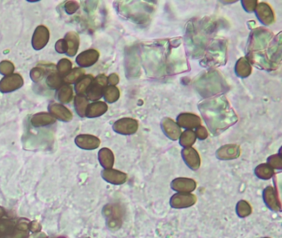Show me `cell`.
Returning <instances> with one entry per match:
<instances>
[{
  "label": "cell",
  "mask_w": 282,
  "mask_h": 238,
  "mask_svg": "<svg viewBox=\"0 0 282 238\" xmlns=\"http://www.w3.org/2000/svg\"><path fill=\"white\" fill-rule=\"evenodd\" d=\"M271 31L265 29H258L252 34L249 41V59L253 64L261 68L269 69L273 60H280V39H272Z\"/></svg>",
  "instance_id": "obj_1"
},
{
  "label": "cell",
  "mask_w": 282,
  "mask_h": 238,
  "mask_svg": "<svg viewBox=\"0 0 282 238\" xmlns=\"http://www.w3.org/2000/svg\"><path fill=\"white\" fill-rule=\"evenodd\" d=\"M199 109L213 134L220 133L237 123V115L224 96L202 102Z\"/></svg>",
  "instance_id": "obj_2"
},
{
  "label": "cell",
  "mask_w": 282,
  "mask_h": 238,
  "mask_svg": "<svg viewBox=\"0 0 282 238\" xmlns=\"http://www.w3.org/2000/svg\"><path fill=\"white\" fill-rule=\"evenodd\" d=\"M103 215L105 218L106 225L111 231L120 229L123 223V211L121 206L116 203H110L103 207Z\"/></svg>",
  "instance_id": "obj_3"
},
{
  "label": "cell",
  "mask_w": 282,
  "mask_h": 238,
  "mask_svg": "<svg viewBox=\"0 0 282 238\" xmlns=\"http://www.w3.org/2000/svg\"><path fill=\"white\" fill-rule=\"evenodd\" d=\"M107 86V76L103 74L99 75L94 79V81L90 85V89H88L85 97L88 98V100L96 102L103 97V89Z\"/></svg>",
  "instance_id": "obj_4"
},
{
  "label": "cell",
  "mask_w": 282,
  "mask_h": 238,
  "mask_svg": "<svg viewBox=\"0 0 282 238\" xmlns=\"http://www.w3.org/2000/svg\"><path fill=\"white\" fill-rule=\"evenodd\" d=\"M23 85V76L19 74H12L0 80V92L3 94H9L21 89Z\"/></svg>",
  "instance_id": "obj_5"
},
{
  "label": "cell",
  "mask_w": 282,
  "mask_h": 238,
  "mask_svg": "<svg viewBox=\"0 0 282 238\" xmlns=\"http://www.w3.org/2000/svg\"><path fill=\"white\" fill-rule=\"evenodd\" d=\"M113 130L121 135H132L138 130V122L131 118H120L113 125Z\"/></svg>",
  "instance_id": "obj_6"
},
{
  "label": "cell",
  "mask_w": 282,
  "mask_h": 238,
  "mask_svg": "<svg viewBox=\"0 0 282 238\" xmlns=\"http://www.w3.org/2000/svg\"><path fill=\"white\" fill-rule=\"evenodd\" d=\"M197 202V197L193 194L177 193L170 198V207L175 210H182L192 207Z\"/></svg>",
  "instance_id": "obj_7"
},
{
  "label": "cell",
  "mask_w": 282,
  "mask_h": 238,
  "mask_svg": "<svg viewBox=\"0 0 282 238\" xmlns=\"http://www.w3.org/2000/svg\"><path fill=\"white\" fill-rule=\"evenodd\" d=\"M262 199L267 209L272 212L280 213L281 212L280 198L277 192L275 191L272 186H267L262 192Z\"/></svg>",
  "instance_id": "obj_8"
},
{
  "label": "cell",
  "mask_w": 282,
  "mask_h": 238,
  "mask_svg": "<svg viewBox=\"0 0 282 238\" xmlns=\"http://www.w3.org/2000/svg\"><path fill=\"white\" fill-rule=\"evenodd\" d=\"M50 31L44 25L38 26L34 31L32 38H31V45L34 50L40 51L47 46L49 42Z\"/></svg>",
  "instance_id": "obj_9"
},
{
  "label": "cell",
  "mask_w": 282,
  "mask_h": 238,
  "mask_svg": "<svg viewBox=\"0 0 282 238\" xmlns=\"http://www.w3.org/2000/svg\"><path fill=\"white\" fill-rule=\"evenodd\" d=\"M255 14L258 20L265 26H269L275 22L273 10L267 3H259L255 9Z\"/></svg>",
  "instance_id": "obj_10"
},
{
  "label": "cell",
  "mask_w": 282,
  "mask_h": 238,
  "mask_svg": "<svg viewBox=\"0 0 282 238\" xmlns=\"http://www.w3.org/2000/svg\"><path fill=\"white\" fill-rule=\"evenodd\" d=\"M170 187L177 193L191 194L197 187V184L193 179L179 177L175 178L170 183Z\"/></svg>",
  "instance_id": "obj_11"
},
{
  "label": "cell",
  "mask_w": 282,
  "mask_h": 238,
  "mask_svg": "<svg viewBox=\"0 0 282 238\" xmlns=\"http://www.w3.org/2000/svg\"><path fill=\"white\" fill-rule=\"evenodd\" d=\"M177 123L181 128L183 127L186 130L195 129L201 126V118L195 114L183 113L177 117Z\"/></svg>",
  "instance_id": "obj_12"
},
{
  "label": "cell",
  "mask_w": 282,
  "mask_h": 238,
  "mask_svg": "<svg viewBox=\"0 0 282 238\" xmlns=\"http://www.w3.org/2000/svg\"><path fill=\"white\" fill-rule=\"evenodd\" d=\"M48 110H49L50 114H52L56 120L68 123V122H70L73 118V114H72V111L67 109V107H65L64 105L58 104V103L50 104L49 106H48Z\"/></svg>",
  "instance_id": "obj_13"
},
{
  "label": "cell",
  "mask_w": 282,
  "mask_h": 238,
  "mask_svg": "<svg viewBox=\"0 0 282 238\" xmlns=\"http://www.w3.org/2000/svg\"><path fill=\"white\" fill-rule=\"evenodd\" d=\"M241 154L239 146L236 144L224 145L216 151L215 156L220 160H232L238 158Z\"/></svg>",
  "instance_id": "obj_14"
},
{
  "label": "cell",
  "mask_w": 282,
  "mask_h": 238,
  "mask_svg": "<svg viewBox=\"0 0 282 238\" xmlns=\"http://www.w3.org/2000/svg\"><path fill=\"white\" fill-rule=\"evenodd\" d=\"M182 156L186 165L192 169V171H197L199 169L201 165V160L200 156L197 151L191 147L184 148L182 151Z\"/></svg>",
  "instance_id": "obj_15"
},
{
  "label": "cell",
  "mask_w": 282,
  "mask_h": 238,
  "mask_svg": "<svg viewBox=\"0 0 282 238\" xmlns=\"http://www.w3.org/2000/svg\"><path fill=\"white\" fill-rule=\"evenodd\" d=\"M99 58V52L95 49L84 51L77 56L76 61L80 68H88L94 65Z\"/></svg>",
  "instance_id": "obj_16"
},
{
  "label": "cell",
  "mask_w": 282,
  "mask_h": 238,
  "mask_svg": "<svg viewBox=\"0 0 282 238\" xmlns=\"http://www.w3.org/2000/svg\"><path fill=\"white\" fill-rule=\"evenodd\" d=\"M75 143L81 149L91 151V150L97 149L100 146L101 142L99 138L94 135L81 134L76 138Z\"/></svg>",
  "instance_id": "obj_17"
},
{
  "label": "cell",
  "mask_w": 282,
  "mask_h": 238,
  "mask_svg": "<svg viewBox=\"0 0 282 238\" xmlns=\"http://www.w3.org/2000/svg\"><path fill=\"white\" fill-rule=\"evenodd\" d=\"M101 176L106 182L114 185H123L128 179L127 174L118 171V169H113V168L112 169H103V172H101Z\"/></svg>",
  "instance_id": "obj_18"
},
{
  "label": "cell",
  "mask_w": 282,
  "mask_h": 238,
  "mask_svg": "<svg viewBox=\"0 0 282 238\" xmlns=\"http://www.w3.org/2000/svg\"><path fill=\"white\" fill-rule=\"evenodd\" d=\"M161 129L165 135L172 141L178 140L182 132V128L178 126L177 122L169 118H164L161 121Z\"/></svg>",
  "instance_id": "obj_19"
},
{
  "label": "cell",
  "mask_w": 282,
  "mask_h": 238,
  "mask_svg": "<svg viewBox=\"0 0 282 238\" xmlns=\"http://www.w3.org/2000/svg\"><path fill=\"white\" fill-rule=\"evenodd\" d=\"M64 40L66 46L65 54L69 57L76 56L80 47V38L78 34L76 31H69L65 34Z\"/></svg>",
  "instance_id": "obj_20"
},
{
  "label": "cell",
  "mask_w": 282,
  "mask_h": 238,
  "mask_svg": "<svg viewBox=\"0 0 282 238\" xmlns=\"http://www.w3.org/2000/svg\"><path fill=\"white\" fill-rule=\"evenodd\" d=\"M56 119L50 113L42 112L34 114L31 118L30 123L34 127H43L51 126L56 123Z\"/></svg>",
  "instance_id": "obj_21"
},
{
  "label": "cell",
  "mask_w": 282,
  "mask_h": 238,
  "mask_svg": "<svg viewBox=\"0 0 282 238\" xmlns=\"http://www.w3.org/2000/svg\"><path fill=\"white\" fill-rule=\"evenodd\" d=\"M30 222L29 219L25 218L16 221L15 228L9 238H28Z\"/></svg>",
  "instance_id": "obj_22"
},
{
  "label": "cell",
  "mask_w": 282,
  "mask_h": 238,
  "mask_svg": "<svg viewBox=\"0 0 282 238\" xmlns=\"http://www.w3.org/2000/svg\"><path fill=\"white\" fill-rule=\"evenodd\" d=\"M107 104L103 101H96L88 105L85 112V117L89 118H99L108 111Z\"/></svg>",
  "instance_id": "obj_23"
},
{
  "label": "cell",
  "mask_w": 282,
  "mask_h": 238,
  "mask_svg": "<svg viewBox=\"0 0 282 238\" xmlns=\"http://www.w3.org/2000/svg\"><path fill=\"white\" fill-rule=\"evenodd\" d=\"M99 163L103 169H112L115 165V155L111 150L107 147H103L99 150L98 154Z\"/></svg>",
  "instance_id": "obj_24"
},
{
  "label": "cell",
  "mask_w": 282,
  "mask_h": 238,
  "mask_svg": "<svg viewBox=\"0 0 282 238\" xmlns=\"http://www.w3.org/2000/svg\"><path fill=\"white\" fill-rule=\"evenodd\" d=\"M253 67L246 57H241L237 60L235 65V73L240 78H246L252 74Z\"/></svg>",
  "instance_id": "obj_25"
},
{
  "label": "cell",
  "mask_w": 282,
  "mask_h": 238,
  "mask_svg": "<svg viewBox=\"0 0 282 238\" xmlns=\"http://www.w3.org/2000/svg\"><path fill=\"white\" fill-rule=\"evenodd\" d=\"M94 76L91 75H85L82 78L75 84V92L78 95H85L90 89V85L94 81Z\"/></svg>",
  "instance_id": "obj_26"
},
{
  "label": "cell",
  "mask_w": 282,
  "mask_h": 238,
  "mask_svg": "<svg viewBox=\"0 0 282 238\" xmlns=\"http://www.w3.org/2000/svg\"><path fill=\"white\" fill-rule=\"evenodd\" d=\"M16 220L4 218L0 220V238H9L15 228Z\"/></svg>",
  "instance_id": "obj_27"
},
{
  "label": "cell",
  "mask_w": 282,
  "mask_h": 238,
  "mask_svg": "<svg viewBox=\"0 0 282 238\" xmlns=\"http://www.w3.org/2000/svg\"><path fill=\"white\" fill-rule=\"evenodd\" d=\"M57 98L61 104H69L72 102L74 98V89L67 84H64L60 89L57 90Z\"/></svg>",
  "instance_id": "obj_28"
},
{
  "label": "cell",
  "mask_w": 282,
  "mask_h": 238,
  "mask_svg": "<svg viewBox=\"0 0 282 238\" xmlns=\"http://www.w3.org/2000/svg\"><path fill=\"white\" fill-rule=\"evenodd\" d=\"M46 83L50 89L58 90L64 85V80H63L62 77L56 72V71H52L47 73Z\"/></svg>",
  "instance_id": "obj_29"
},
{
  "label": "cell",
  "mask_w": 282,
  "mask_h": 238,
  "mask_svg": "<svg viewBox=\"0 0 282 238\" xmlns=\"http://www.w3.org/2000/svg\"><path fill=\"white\" fill-rule=\"evenodd\" d=\"M255 176L262 181H268L275 175L274 169L267 164H260L254 169Z\"/></svg>",
  "instance_id": "obj_30"
},
{
  "label": "cell",
  "mask_w": 282,
  "mask_h": 238,
  "mask_svg": "<svg viewBox=\"0 0 282 238\" xmlns=\"http://www.w3.org/2000/svg\"><path fill=\"white\" fill-rule=\"evenodd\" d=\"M90 105L89 100H88V98L85 95H78V94H77V95L75 96V109H76L77 114L81 118H85V112H86V109H87L88 105Z\"/></svg>",
  "instance_id": "obj_31"
},
{
  "label": "cell",
  "mask_w": 282,
  "mask_h": 238,
  "mask_svg": "<svg viewBox=\"0 0 282 238\" xmlns=\"http://www.w3.org/2000/svg\"><path fill=\"white\" fill-rule=\"evenodd\" d=\"M103 97L106 102L109 104H114L119 100L120 97V91L117 86L108 85L105 89H103Z\"/></svg>",
  "instance_id": "obj_32"
},
{
  "label": "cell",
  "mask_w": 282,
  "mask_h": 238,
  "mask_svg": "<svg viewBox=\"0 0 282 238\" xmlns=\"http://www.w3.org/2000/svg\"><path fill=\"white\" fill-rule=\"evenodd\" d=\"M180 144L184 148L191 147L196 142L195 131L193 130H186L182 132L179 138Z\"/></svg>",
  "instance_id": "obj_33"
},
{
  "label": "cell",
  "mask_w": 282,
  "mask_h": 238,
  "mask_svg": "<svg viewBox=\"0 0 282 238\" xmlns=\"http://www.w3.org/2000/svg\"><path fill=\"white\" fill-rule=\"evenodd\" d=\"M85 72L82 68L77 67V68L72 69L67 76L63 78V80H64V83L67 84V85H70L72 84H76L80 79L82 78L85 76Z\"/></svg>",
  "instance_id": "obj_34"
},
{
  "label": "cell",
  "mask_w": 282,
  "mask_h": 238,
  "mask_svg": "<svg viewBox=\"0 0 282 238\" xmlns=\"http://www.w3.org/2000/svg\"><path fill=\"white\" fill-rule=\"evenodd\" d=\"M253 209L246 200H240L236 205V214L240 218H245L251 215Z\"/></svg>",
  "instance_id": "obj_35"
},
{
  "label": "cell",
  "mask_w": 282,
  "mask_h": 238,
  "mask_svg": "<svg viewBox=\"0 0 282 238\" xmlns=\"http://www.w3.org/2000/svg\"><path fill=\"white\" fill-rule=\"evenodd\" d=\"M72 70V63L67 58H63L56 65V72L64 78Z\"/></svg>",
  "instance_id": "obj_36"
},
{
  "label": "cell",
  "mask_w": 282,
  "mask_h": 238,
  "mask_svg": "<svg viewBox=\"0 0 282 238\" xmlns=\"http://www.w3.org/2000/svg\"><path fill=\"white\" fill-rule=\"evenodd\" d=\"M267 164L273 169L280 171L282 169V157L280 152L269 156Z\"/></svg>",
  "instance_id": "obj_37"
},
{
  "label": "cell",
  "mask_w": 282,
  "mask_h": 238,
  "mask_svg": "<svg viewBox=\"0 0 282 238\" xmlns=\"http://www.w3.org/2000/svg\"><path fill=\"white\" fill-rule=\"evenodd\" d=\"M47 72L43 66H36L32 68L30 72V78L33 82L38 83L43 80Z\"/></svg>",
  "instance_id": "obj_38"
},
{
  "label": "cell",
  "mask_w": 282,
  "mask_h": 238,
  "mask_svg": "<svg viewBox=\"0 0 282 238\" xmlns=\"http://www.w3.org/2000/svg\"><path fill=\"white\" fill-rule=\"evenodd\" d=\"M15 66L14 64L9 60H3L0 62V74L3 76H10L14 74Z\"/></svg>",
  "instance_id": "obj_39"
},
{
  "label": "cell",
  "mask_w": 282,
  "mask_h": 238,
  "mask_svg": "<svg viewBox=\"0 0 282 238\" xmlns=\"http://www.w3.org/2000/svg\"><path fill=\"white\" fill-rule=\"evenodd\" d=\"M241 4H242V8L246 13H253L255 11L258 3L257 0H242Z\"/></svg>",
  "instance_id": "obj_40"
},
{
  "label": "cell",
  "mask_w": 282,
  "mask_h": 238,
  "mask_svg": "<svg viewBox=\"0 0 282 238\" xmlns=\"http://www.w3.org/2000/svg\"><path fill=\"white\" fill-rule=\"evenodd\" d=\"M79 7H80L79 4L76 1H68V2L65 3V11L66 12V14L72 15V14L77 13Z\"/></svg>",
  "instance_id": "obj_41"
},
{
  "label": "cell",
  "mask_w": 282,
  "mask_h": 238,
  "mask_svg": "<svg viewBox=\"0 0 282 238\" xmlns=\"http://www.w3.org/2000/svg\"><path fill=\"white\" fill-rule=\"evenodd\" d=\"M195 137L199 140H205L208 137V132L205 127L203 126H199L197 128H195Z\"/></svg>",
  "instance_id": "obj_42"
},
{
  "label": "cell",
  "mask_w": 282,
  "mask_h": 238,
  "mask_svg": "<svg viewBox=\"0 0 282 238\" xmlns=\"http://www.w3.org/2000/svg\"><path fill=\"white\" fill-rule=\"evenodd\" d=\"M55 50L59 54H65V52H66V46H65V40L64 39H60V40L56 42V45H55Z\"/></svg>",
  "instance_id": "obj_43"
},
{
  "label": "cell",
  "mask_w": 282,
  "mask_h": 238,
  "mask_svg": "<svg viewBox=\"0 0 282 238\" xmlns=\"http://www.w3.org/2000/svg\"><path fill=\"white\" fill-rule=\"evenodd\" d=\"M42 225L38 221H31L29 224V231L32 233H39L42 231Z\"/></svg>",
  "instance_id": "obj_44"
},
{
  "label": "cell",
  "mask_w": 282,
  "mask_h": 238,
  "mask_svg": "<svg viewBox=\"0 0 282 238\" xmlns=\"http://www.w3.org/2000/svg\"><path fill=\"white\" fill-rule=\"evenodd\" d=\"M119 83V76L117 74L113 73L108 77V85L116 86Z\"/></svg>",
  "instance_id": "obj_45"
},
{
  "label": "cell",
  "mask_w": 282,
  "mask_h": 238,
  "mask_svg": "<svg viewBox=\"0 0 282 238\" xmlns=\"http://www.w3.org/2000/svg\"><path fill=\"white\" fill-rule=\"evenodd\" d=\"M48 236L44 232H39V233H32L28 238H47Z\"/></svg>",
  "instance_id": "obj_46"
},
{
  "label": "cell",
  "mask_w": 282,
  "mask_h": 238,
  "mask_svg": "<svg viewBox=\"0 0 282 238\" xmlns=\"http://www.w3.org/2000/svg\"><path fill=\"white\" fill-rule=\"evenodd\" d=\"M5 214H6V211H5V209L3 207H0V220L2 218H5Z\"/></svg>",
  "instance_id": "obj_47"
},
{
  "label": "cell",
  "mask_w": 282,
  "mask_h": 238,
  "mask_svg": "<svg viewBox=\"0 0 282 238\" xmlns=\"http://www.w3.org/2000/svg\"><path fill=\"white\" fill-rule=\"evenodd\" d=\"M57 238H66V237H65V236H59V237Z\"/></svg>",
  "instance_id": "obj_48"
},
{
  "label": "cell",
  "mask_w": 282,
  "mask_h": 238,
  "mask_svg": "<svg viewBox=\"0 0 282 238\" xmlns=\"http://www.w3.org/2000/svg\"><path fill=\"white\" fill-rule=\"evenodd\" d=\"M262 238H271V237H262Z\"/></svg>",
  "instance_id": "obj_49"
},
{
  "label": "cell",
  "mask_w": 282,
  "mask_h": 238,
  "mask_svg": "<svg viewBox=\"0 0 282 238\" xmlns=\"http://www.w3.org/2000/svg\"><path fill=\"white\" fill-rule=\"evenodd\" d=\"M82 238H90V237H82Z\"/></svg>",
  "instance_id": "obj_50"
},
{
  "label": "cell",
  "mask_w": 282,
  "mask_h": 238,
  "mask_svg": "<svg viewBox=\"0 0 282 238\" xmlns=\"http://www.w3.org/2000/svg\"><path fill=\"white\" fill-rule=\"evenodd\" d=\"M47 238H50V237H47Z\"/></svg>",
  "instance_id": "obj_51"
}]
</instances>
